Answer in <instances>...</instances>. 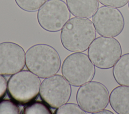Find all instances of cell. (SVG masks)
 Instances as JSON below:
<instances>
[{
	"instance_id": "13",
	"label": "cell",
	"mask_w": 129,
	"mask_h": 114,
	"mask_svg": "<svg viewBox=\"0 0 129 114\" xmlns=\"http://www.w3.org/2000/svg\"><path fill=\"white\" fill-rule=\"evenodd\" d=\"M112 74L119 85L129 86V53L121 55L113 67Z\"/></svg>"
},
{
	"instance_id": "14",
	"label": "cell",
	"mask_w": 129,
	"mask_h": 114,
	"mask_svg": "<svg viewBox=\"0 0 129 114\" xmlns=\"http://www.w3.org/2000/svg\"><path fill=\"white\" fill-rule=\"evenodd\" d=\"M24 114H50L52 111L48 105L41 101H34L27 104L22 110Z\"/></svg>"
},
{
	"instance_id": "16",
	"label": "cell",
	"mask_w": 129,
	"mask_h": 114,
	"mask_svg": "<svg viewBox=\"0 0 129 114\" xmlns=\"http://www.w3.org/2000/svg\"><path fill=\"white\" fill-rule=\"evenodd\" d=\"M54 113L56 114H85L86 112L79 104L66 103L57 108Z\"/></svg>"
},
{
	"instance_id": "7",
	"label": "cell",
	"mask_w": 129,
	"mask_h": 114,
	"mask_svg": "<svg viewBox=\"0 0 129 114\" xmlns=\"http://www.w3.org/2000/svg\"><path fill=\"white\" fill-rule=\"evenodd\" d=\"M70 17V10L62 0H48L38 10L37 14L40 26L49 32L61 30Z\"/></svg>"
},
{
	"instance_id": "10",
	"label": "cell",
	"mask_w": 129,
	"mask_h": 114,
	"mask_svg": "<svg viewBox=\"0 0 129 114\" xmlns=\"http://www.w3.org/2000/svg\"><path fill=\"white\" fill-rule=\"evenodd\" d=\"M25 52L21 46L12 42L0 43V74L12 75L25 65Z\"/></svg>"
},
{
	"instance_id": "4",
	"label": "cell",
	"mask_w": 129,
	"mask_h": 114,
	"mask_svg": "<svg viewBox=\"0 0 129 114\" xmlns=\"http://www.w3.org/2000/svg\"><path fill=\"white\" fill-rule=\"evenodd\" d=\"M96 73L94 65L88 56L74 52L67 56L61 66V73L71 85L79 87L92 80Z\"/></svg>"
},
{
	"instance_id": "21",
	"label": "cell",
	"mask_w": 129,
	"mask_h": 114,
	"mask_svg": "<svg viewBox=\"0 0 129 114\" xmlns=\"http://www.w3.org/2000/svg\"><path fill=\"white\" fill-rule=\"evenodd\" d=\"M128 9H129V1H128Z\"/></svg>"
},
{
	"instance_id": "12",
	"label": "cell",
	"mask_w": 129,
	"mask_h": 114,
	"mask_svg": "<svg viewBox=\"0 0 129 114\" xmlns=\"http://www.w3.org/2000/svg\"><path fill=\"white\" fill-rule=\"evenodd\" d=\"M70 13L75 17L91 18L99 7L98 0H66Z\"/></svg>"
},
{
	"instance_id": "8",
	"label": "cell",
	"mask_w": 129,
	"mask_h": 114,
	"mask_svg": "<svg viewBox=\"0 0 129 114\" xmlns=\"http://www.w3.org/2000/svg\"><path fill=\"white\" fill-rule=\"evenodd\" d=\"M39 93L41 99L49 106L57 108L69 100L72 88L63 76L55 74L42 81Z\"/></svg>"
},
{
	"instance_id": "5",
	"label": "cell",
	"mask_w": 129,
	"mask_h": 114,
	"mask_svg": "<svg viewBox=\"0 0 129 114\" xmlns=\"http://www.w3.org/2000/svg\"><path fill=\"white\" fill-rule=\"evenodd\" d=\"M122 55L119 42L113 37L100 36L95 38L88 50V56L98 68L113 67Z\"/></svg>"
},
{
	"instance_id": "9",
	"label": "cell",
	"mask_w": 129,
	"mask_h": 114,
	"mask_svg": "<svg viewBox=\"0 0 129 114\" xmlns=\"http://www.w3.org/2000/svg\"><path fill=\"white\" fill-rule=\"evenodd\" d=\"M92 22L100 36L115 37L124 29L125 21L121 12L117 8L101 6L92 17Z\"/></svg>"
},
{
	"instance_id": "17",
	"label": "cell",
	"mask_w": 129,
	"mask_h": 114,
	"mask_svg": "<svg viewBox=\"0 0 129 114\" xmlns=\"http://www.w3.org/2000/svg\"><path fill=\"white\" fill-rule=\"evenodd\" d=\"M20 110L16 102L11 100H0V114H18Z\"/></svg>"
},
{
	"instance_id": "20",
	"label": "cell",
	"mask_w": 129,
	"mask_h": 114,
	"mask_svg": "<svg viewBox=\"0 0 129 114\" xmlns=\"http://www.w3.org/2000/svg\"><path fill=\"white\" fill-rule=\"evenodd\" d=\"M105 114V113H107V114H113V112H112L111 111L108 110V109H103V110L97 112V113H96L95 114Z\"/></svg>"
},
{
	"instance_id": "6",
	"label": "cell",
	"mask_w": 129,
	"mask_h": 114,
	"mask_svg": "<svg viewBox=\"0 0 129 114\" xmlns=\"http://www.w3.org/2000/svg\"><path fill=\"white\" fill-rule=\"evenodd\" d=\"M109 95L105 85L100 82L91 81L79 88L76 94V100L85 111L95 114L107 106Z\"/></svg>"
},
{
	"instance_id": "1",
	"label": "cell",
	"mask_w": 129,
	"mask_h": 114,
	"mask_svg": "<svg viewBox=\"0 0 129 114\" xmlns=\"http://www.w3.org/2000/svg\"><path fill=\"white\" fill-rule=\"evenodd\" d=\"M96 37V31L88 18L73 17L61 30L60 41L63 47L72 52H83L88 49Z\"/></svg>"
},
{
	"instance_id": "15",
	"label": "cell",
	"mask_w": 129,
	"mask_h": 114,
	"mask_svg": "<svg viewBox=\"0 0 129 114\" xmlns=\"http://www.w3.org/2000/svg\"><path fill=\"white\" fill-rule=\"evenodd\" d=\"M48 0H15L17 5L22 10L33 12L38 10Z\"/></svg>"
},
{
	"instance_id": "18",
	"label": "cell",
	"mask_w": 129,
	"mask_h": 114,
	"mask_svg": "<svg viewBox=\"0 0 129 114\" xmlns=\"http://www.w3.org/2000/svg\"><path fill=\"white\" fill-rule=\"evenodd\" d=\"M129 0H98L99 2L105 6L115 8H120L125 6Z\"/></svg>"
},
{
	"instance_id": "19",
	"label": "cell",
	"mask_w": 129,
	"mask_h": 114,
	"mask_svg": "<svg viewBox=\"0 0 129 114\" xmlns=\"http://www.w3.org/2000/svg\"><path fill=\"white\" fill-rule=\"evenodd\" d=\"M7 91V82L6 78L0 74V99L6 94Z\"/></svg>"
},
{
	"instance_id": "2",
	"label": "cell",
	"mask_w": 129,
	"mask_h": 114,
	"mask_svg": "<svg viewBox=\"0 0 129 114\" xmlns=\"http://www.w3.org/2000/svg\"><path fill=\"white\" fill-rule=\"evenodd\" d=\"M25 64L29 71L39 78H46L58 72L61 60L53 47L45 44H38L26 51Z\"/></svg>"
},
{
	"instance_id": "11",
	"label": "cell",
	"mask_w": 129,
	"mask_h": 114,
	"mask_svg": "<svg viewBox=\"0 0 129 114\" xmlns=\"http://www.w3.org/2000/svg\"><path fill=\"white\" fill-rule=\"evenodd\" d=\"M109 104L118 114H129V86L119 85L109 95Z\"/></svg>"
},
{
	"instance_id": "3",
	"label": "cell",
	"mask_w": 129,
	"mask_h": 114,
	"mask_svg": "<svg viewBox=\"0 0 129 114\" xmlns=\"http://www.w3.org/2000/svg\"><path fill=\"white\" fill-rule=\"evenodd\" d=\"M40 85L38 76L29 70H21L10 77L7 82V91L15 102L26 104L36 98Z\"/></svg>"
}]
</instances>
